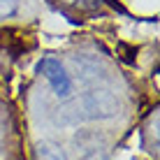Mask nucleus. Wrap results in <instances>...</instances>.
I'll return each mask as SVG.
<instances>
[{"label":"nucleus","instance_id":"obj_2","mask_svg":"<svg viewBox=\"0 0 160 160\" xmlns=\"http://www.w3.org/2000/svg\"><path fill=\"white\" fill-rule=\"evenodd\" d=\"M37 72L44 74V79L49 81V86L53 88V93H56L60 100H65V98L72 95V79H70V74L65 72L63 63H60L58 58H53V56L42 58L40 63H37Z\"/></svg>","mask_w":160,"mask_h":160},{"label":"nucleus","instance_id":"obj_3","mask_svg":"<svg viewBox=\"0 0 160 160\" xmlns=\"http://www.w3.org/2000/svg\"><path fill=\"white\" fill-rule=\"evenodd\" d=\"M35 160H68V156L58 144L40 142V144H35Z\"/></svg>","mask_w":160,"mask_h":160},{"label":"nucleus","instance_id":"obj_5","mask_svg":"<svg viewBox=\"0 0 160 160\" xmlns=\"http://www.w3.org/2000/svg\"><path fill=\"white\" fill-rule=\"evenodd\" d=\"M81 160H109V158L104 156L102 151H91V153H86V156L81 158Z\"/></svg>","mask_w":160,"mask_h":160},{"label":"nucleus","instance_id":"obj_4","mask_svg":"<svg viewBox=\"0 0 160 160\" xmlns=\"http://www.w3.org/2000/svg\"><path fill=\"white\" fill-rule=\"evenodd\" d=\"M19 12V0H0V21Z\"/></svg>","mask_w":160,"mask_h":160},{"label":"nucleus","instance_id":"obj_1","mask_svg":"<svg viewBox=\"0 0 160 160\" xmlns=\"http://www.w3.org/2000/svg\"><path fill=\"white\" fill-rule=\"evenodd\" d=\"M81 109L86 112V118L91 121H109L118 116L121 102L107 88H91L81 95Z\"/></svg>","mask_w":160,"mask_h":160},{"label":"nucleus","instance_id":"obj_6","mask_svg":"<svg viewBox=\"0 0 160 160\" xmlns=\"http://www.w3.org/2000/svg\"><path fill=\"white\" fill-rule=\"evenodd\" d=\"M68 2H74V5H84V0H68Z\"/></svg>","mask_w":160,"mask_h":160}]
</instances>
